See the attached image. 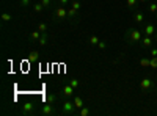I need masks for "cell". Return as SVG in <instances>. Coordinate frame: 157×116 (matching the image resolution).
I'll list each match as a JSON object with an SVG mask.
<instances>
[{
  "label": "cell",
  "mask_w": 157,
  "mask_h": 116,
  "mask_svg": "<svg viewBox=\"0 0 157 116\" xmlns=\"http://www.w3.org/2000/svg\"><path fill=\"white\" fill-rule=\"evenodd\" d=\"M137 5V0H127V6H133Z\"/></svg>",
  "instance_id": "26"
},
{
  "label": "cell",
  "mask_w": 157,
  "mask_h": 116,
  "mask_svg": "<svg viewBox=\"0 0 157 116\" xmlns=\"http://www.w3.org/2000/svg\"><path fill=\"white\" fill-rule=\"evenodd\" d=\"M38 55H39V54H38V52H36V50H35V52H30V57H28V58L32 60V61H36V60L39 58Z\"/></svg>",
  "instance_id": "14"
},
{
  "label": "cell",
  "mask_w": 157,
  "mask_h": 116,
  "mask_svg": "<svg viewBox=\"0 0 157 116\" xmlns=\"http://www.w3.org/2000/svg\"><path fill=\"white\" fill-rule=\"evenodd\" d=\"M30 3V0H21V5H24V6H27Z\"/></svg>",
  "instance_id": "30"
},
{
  "label": "cell",
  "mask_w": 157,
  "mask_h": 116,
  "mask_svg": "<svg viewBox=\"0 0 157 116\" xmlns=\"http://www.w3.org/2000/svg\"><path fill=\"white\" fill-rule=\"evenodd\" d=\"M68 14L71 16V17H74V16H77V9H75V8H71V9L68 11Z\"/></svg>",
  "instance_id": "18"
},
{
  "label": "cell",
  "mask_w": 157,
  "mask_h": 116,
  "mask_svg": "<svg viewBox=\"0 0 157 116\" xmlns=\"http://www.w3.org/2000/svg\"><path fill=\"white\" fill-rule=\"evenodd\" d=\"M151 86H152V80L149 77H145L142 82H140V88H142V91H148Z\"/></svg>",
  "instance_id": "2"
},
{
  "label": "cell",
  "mask_w": 157,
  "mask_h": 116,
  "mask_svg": "<svg viewBox=\"0 0 157 116\" xmlns=\"http://www.w3.org/2000/svg\"><path fill=\"white\" fill-rule=\"evenodd\" d=\"M133 19H135V22H143V13L142 11H137L135 14H133Z\"/></svg>",
  "instance_id": "10"
},
{
  "label": "cell",
  "mask_w": 157,
  "mask_h": 116,
  "mask_svg": "<svg viewBox=\"0 0 157 116\" xmlns=\"http://www.w3.org/2000/svg\"><path fill=\"white\" fill-rule=\"evenodd\" d=\"M69 85H71L72 88H77L79 86V80H71V83H69Z\"/></svg>",
  "instance_id": "24"
},
{
  "label": "cell",
  "mask_w": 157,
  "mask_h": 116,
  "mask_svg": "<svg viewBox=\"0 0 157 116\" xmlns=\"http://www.w3.org/2000/svg\"><path fill=\"white\" fill-rule=\"evenodd\" d=\"M80 115H82V116H88V115H90V110H88V108H83V107H82V110H80Z\"/></svg>",
  "instance_id": "20"
},
{
  "label": "cell",
  "mask_w": 157,
  "mask_h": 116,
  "mask_svg": "<svg viewBox=\"0 0 157 116\" xmlns=\"http://www.w3.org/2000/svg\"><path fill=\"white\" fill-rule=\"evenodd\" d=\"M32 39H39V30H38V32H33L32 33Z\"/></svg>",
  "instance_id": "23"
},
{
  "label": "cell",
  "mask_w": 157,
  "mask_h": 116,
  "mask_svg": "<svg viewBox=\"0 0 157 116\" xmlns=\"http://www.w3.org/2000/svg\"><path fill=\"white\" fill-rule=\"evenodd\" d=\"M74 107H75V105L72 104V102L66 101L65 104H63V113H72V110H74Z\"/></svg>",
  "instance_id": "3"
},
{
  "label": "cell",
  "mask_w": 157,
  "mask_h": 116,
  "mask_svg": "<svg viewBox=\"0 0 157 116\" xmlns=\"http://www.w3.org/2000/svg\"><path fill=\"white\" fill-rule=\"evenodd\" d=\"M90 44H93V46H98L99 44V38L96 35H93L91 38H90Z\"/></svg>",
  "instance_id": "12"
},
{
  "label": "cell",
  "mask_w": 157,
  "mask_h": 116,
  "mask_svg": "<svg viewBox=\"0 0 157 116\" xmlns=\"http://www.w3.org/2000/svg\"><path fill=\"white\" fill-rule=\"evenodd\" d=\"M99 47H101V49H105V42H101V41H99Z\"/></svg>",
  "instance_id": "31"
},
{
  "label": "cell",
  "mask_w": 157,
  "mask_h": 116,
  "mask_svg": "<svg viewBox=\"0 0 157 116\" xmlns=\"http://www.w3.org/2000/svg\"><path fill=\"white\" fill-rule=\"evenodd\" d=\"M42 113H44V115H52V113H53L52 104H49V102H47V104H46L44 107H42Z\"/></svg>",
  "instance_id": "4"
},
{
  "label": "cell",
  "mask_w": 157,
  "mask_h": 116,
  "mask_svg": "<svg viewBox=\"0 0 157 116\" xmlns=\"http://www.w3.org/2000/svg\"><path fill=\"white\" fill-rule=\"evenodd\" d=\"M145 33H146V35H148V36L154 35V33H156V28H154V25H152V24H148V25H146V27H145Z\"/></svg>",
  "instance_id": "5"
},
{
  "label": "cell",
  "mask_w": 157,
  "mask_h": 116,
  "mask_svg": "<svg viewBox=\"0 0 157 116\" xmlns=\"http://www.w3.org/2000/svg\"><path fill=\"white\" fill-rule=\"evenodd\" d=\"M127 41L129 42H138V41H142V33H140V30H137V28L127 30Z\"/></svg>",
  "instance_id": "1"
},
{
  "label": "cell",
  "mask_w": 157,
  "mask_h": 116,
  "mask_svg": "<svg viewBox=\"0 0 157 116\" xmlns=\"http://www.w3.org/2000/svg\"><path fill=\"white\" fill-rule=\"evenodd\" d=\"M151 57H157V47L151 49Z\"/></svg>",
  "instance_id": "25"
},
{
  "label": "cell",
  "mask_w": 157,
  "mask_h": 116,
  "mask_svg": "<svg viewBox=\"0 0 157 116\" xmlns=\"http://www.w3.org/2000/svg\"><path fill=\"white\" fill-rule=\"evenodd\" d=\"M140 66H142V68H151V60L149 58H140Z\"/></svg>",
  "instance_id": "8"
},
{
  "label": "cell",
  "mask_w": 157,
  "mask_h": 116,
  "mask_svg": "<svg viewBox=\"0 0 157 116\" xmlns=\"http://www.w3.org/2000/svg\"><path fill=\"white\" fill-rule=\"evenodd\" d=\"M72 8L79 9V8H80V3H79V2H72Z\"/></svg>",
  "instance_id": "28"
},
{
  "label": "cell",
  "mask_w": 157,
  "mask_h": 116,
  "mask_svg": "<svg viewBox=\"0 0 157 116\" xmlns=\"http://www.w3.org/2000/svg\"><path fill=\"white\" fill-rule=\"evenodd\" d=\"M39 44H41V46L46 44V36H41V38H39Z\"/></svg>",
  "instance_id": "27"
},
{
  "label": "cell",
  "mask_w": 157,
  "mask_h": 116,
  "mask_svg": "<svg viewBox=\"0 0 157 116\" xmlns=\"http://www.w3.org/2000/svg\"><path fill=\"white\" fill-rule=\"evenodd\" d=\"M33 107H35V105H33L32 102H27V104H24V107H22V113H30V111L33 110Z\"/></svg>",
  "instance_id": "6"
},
{
  "label": "cell",
  "mask_w": 157,
  "mask_h": 116,
  "mask_svg": "<svg viewBox=\"0 0 157 116\" xmlns=\"http://www.w3.org/2000/svg\"><path fill=\"white\" fill-rule=\"evenodd\" d=\"M41 3L44 6H49V5H51V0H41Z\"/></svg>",
  "instance_id": "29"
},
{
  "label": "cell",
  "mask_w": 157,
  "mask_h": 116,
  "mask_svg": "<svg viewBox=\"0 0 157 116\" xmlns=\"http://www.w3.org/2000/svg\"><path fill=\"white\" fill-rule=\"evenodd\" d=\"M46 28H47V25H46V24H39V25H38V30H39V32H46Z\"/></svg>",
  "instance_id": "22"
},
{
  "label": "cell",
  "mask_w": 157,
  "mask_h": 116,
  "mask_svg": "<svg viewBox=\"0 0 157 116\" xmlns=\"http://www.w3.org/2000/svg\"><path fill=\"white\" fill-rule=\"evenodd\" d=\"M60 2H61V5H66V3L69 2V0H60Z\"/></svg>",
  "instance_id": "32"
},
{
  "label": "cell",
  "mask_w": 157,
  "mask_h": 116,
  "mask_svg": "<svg viewBox=\"0 0 157 116\" xmlns=\"http://www.w3.org/2000/svg\"><path fill=\"white\" fill-rule=\"evenodd\" d=\"M2 19H3L5 22H8V21H11V16H9L8 13H3V14H2Z\"/></svg>",
  "instance_id": "17"
},
{
  "label": "cell",
  "mask_w": 157,
  "mask_h": 116,
  "mask_svg": "<svg viewBox=\"0 0 157 116\" xmlns=\"http://www.w3.org/2000/svg\"><path fill=\"white\" fill-rule=\"evenodd\" d=\"M42 6H44L42 3H36V5H35V11H36V13H41Z\"/></svg>",
  "instance_id": "19"
},
{
  "label": "cell",
  "mask_w": 157,
  "mask_h": 116,
  "mask_svg": "<svg viewBox=\"0 0 157 116\" xmlns=\"http://www.w3.org/2000/svg\"><path fill=\"white\" fill-rule=\"evenodd\" d=\"M142 44H143V47H152V39L149 36H146V38L142 39Z\"/></svg>",
  "instance_id": "9"
},
{
  "label": "cell",
  "mask_w": 157,
  "mask_h": 116,
  "mask_svg": "<svg viewBox=\"0 0 157 116\" xmlns=\"http://www.w3.org/2000/svg\"><path fill=\"white\" fill-rule=\"evenodd\" d=\"M138 2H140V3H146L148 0H138Z\"/></svg>",
  "instance_id": "33"
},
{
  "label": "cell",
  "mask_w": 157,
  "mask_h": 116,
  "mask_svg": "<svg viewBox=\"0 0 157 116\" xmlns=\"http://www.w3.org/2000/svg\"><path fill=\"white\" fill-rule=\"evenodd\" d=\"M57 16H58L60 19L66 17V9L65 8H58V9H57Z\"/></svg>",
  "instance_id": "11"
},
{
  "label": "cell",
  "mask_w": 157,
  "mask_h": 116,
  "mask_svg": "<svg viewBox=\"0 0 157 116\" xmlns=\"http://www.w3.org/2000/svg\"><path fill=\"white\" fill-rule=\"evenodd\" d=\"M55 96H53V94H51V96H47V102H49V104H53V102H55Z\"/></svg>",
  "instance_id": "21"
},
{
  "label": "cell",
  "mask_w": 157,
  "mask_h": 116,
  "mask_svg": "<svg viewBox=\"0 0 157 116\" xmlns=\"http://www.w3.org/2000/svg\"><path fill=\"white\" fill-rule=\"evenodd\" d=\"M156 93H157V89H156Z\"/></svg>",
  "instance_id": "35"
},
{
  "label": "cell",
  "mask_w": 157,
  "mask_h": 116,
  "mask_svg": "<svg viewBox=\"0 0 157 116\" xmlns=\"http://www.w3.org/2000/svg\"><path fill=\"white\" fill-rule=\"evenodd\" d=\"M72 93H74V88H72L71 85H66V86L63 88V94L68 96V97H69V96H72Z\"/></svg>",
  "instance_id": "7"
},
{
  "label": "cell",
  "mask_w": 157,
  "mask_h": 116,
  "mask_svg": "<svg viewBox=\"0 0 157 116\" xmlns=\"http://www.w3.org/2000/svg\"><path fill=\"white\" fill-rule=\"evenodd\" d=\"M74 105H75L77 108H82V107H83V102H82V99H80V97H75V99H74Z\"/></svg>",
  "instance_id": "13"
},
{
  "label": "cell",
  "mask_w": 157,
  "mask_h": 116,
  "mask_svg": "<svg viewBox=\"0 0 157 116\" xmlns=\"http://www.w3.org/2000/svg\"><path fill=\"white\" fill-rule=\"evenodd\" d=\"M151 68L152 69L157 68V57H151Z\"/></svg>",
  "instance_id": "15"
},
{
  "label": "cell",
  "mask_w": 157,
  "mask_h": 116,
  "mask_svg": "<svg viewBox=\"0 0 157 116\" xmlns=\"http://www.w3.org/2000/svg\"><path fill=\"white\" fill-rule=\"evenodd\" d=\"M154 41L157 42V33H156V36H154Z\"/></svg>",
  "instance_id": "34"
},
{
  "label": "cell",
  "mask_w": 157,
  "mask_h": 116,
  "mask_svg": "<svg viewBox=\"0 0 157 116\" xmlns=\"http://www.w3.org/2000/svg\"><path fill=\"white\" fill-rule=\"evenodd\" d=\"M149 11H151V13L157 11V3H149Z\"/></svg>",
  "instance_id": "16"
}]
</instances>
